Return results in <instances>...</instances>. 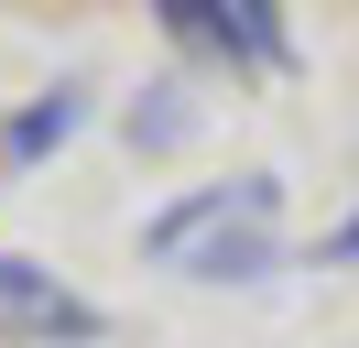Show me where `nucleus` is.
Wrapping results in <instances>:
<instances>
[{"instance_id":"obj_1","label":"nucleus","mask_w":359,"mask_h":348,"mask_svg":"<svg viewBox=\"0 0 359 348\" xmlns=\"http://www.w3.org/2000/svg\"><path fill=\"white\" fill-rule=\"evenodd\" d=\"M272 207H283L272 174H229V185L175 196V207L142 229V250H153L163 272H185V283H250L272 261Z\"/></svg>"},{"instance_id":"obj_2","label":"nucleus","mask_w":359,"mask_h":348,"mask_svg":"<svg viewBox=\"0 0 359 348\" xmlns=\"http://www.w3.org/2000/svg\"><path fill=\"white\" fill-rule=\"evenodd\" d=\"M0 337H98V304L0 250Z\"/></svg>"},{"instance_id":"obj_3","label":"nucleus","mask_w":359,"mask_h":348,"mask_svg":"<svg viewBox=\"0 0 359 348\" xmlns=\"http://www.w3.org/2000/svg\"><path fill=\"white\" fill-rule=\"evenodd\" d=\"M175 33L185 44H218V55H250V65H283V22H272V0H175Z\"/></svg>"},{"instance_id":"obj_4","label":"nucleus","mask_w":359,"mask_h":348,"mask_svg":"<svg viewBox=\"0 0 359 348\" xmlns=\"http://www.w3.org/2000/svg\"><path fill=\"white\" fill-rule=\"evenodd\" d=\"M76 130V87H55L44 109H22V120H11V152H44V142H66Z\"/></svg>"},{"instance_id":"obj_5","label":"nucleus","mask_w":359,"mask_h":348,"mask_svg":"<svg viewBox=\"0 0 359 348\" xmlns=\"http://www.w3.org/2000/svg\"><path fill=\"white\" fill-rule=\"evenodd\" d=\"M327 261H359V207H348V218L327 229Z\"/></svg>"}]
</instances>
